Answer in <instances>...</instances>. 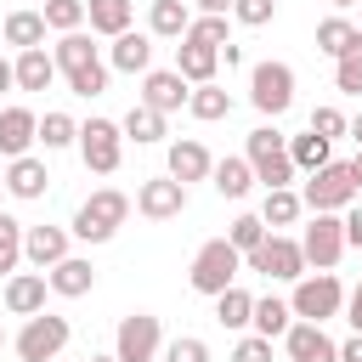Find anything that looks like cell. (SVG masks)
Returning <instances> with one entry per match:
<instances>
[{
	"instance_id": "37",
	"label": "cell",
	"mask_w": 362,
	"mask_h": 362,
	"mask_svg": "<svg viewBox=\"0 0 362 362\" xmlns=\"http://www.w3.org/2000/svg\"><path fill=\"white\" fill-rule=\"evenodd\" d=\"M351 40H356V23H351V17H322V23H317V51H322V57H339Z\"/></svg>"
},
{
	"instance_id": "31",
	"label": "cell",
	"mask_w": 362,
	"mask_h": 362,
	"mask_svg": "<svg viewBox=\"0 0 362 362\" xmlns=\"http://www.w3.org/2000/svg\"><path fill=\"white\" fill-rule=\"evenodd\" d=\"M119 130H124V141H136V147H153V141H164V113H153V107H130L124 119H119Z\"/></svg>"
},
{
	"instance_id": "52",
	"label": "cell",
	"mask_w": 362,
	"mask_h": 362,
	"mask_svg": "<svg viewBox=\"0 0 362 362\" xmlns=\"http://www.w3.org/2000/svg\"><path fill=\"white\" fill-rule=\"evenodd\" d=\"M345 136H351V141H356V147H362V113H356V119H351V124H345Z\"/></svg>"
},
{
	"instance_id": "23",
	"label": "cell",
	"mask_w": 362,
	"mask_h": 362,
	"mask_svg": "<svg viewBox=\"0 0 362 362\" xmlns=\"http://www.w3.org/2000/svg\"><path fill=\"white\" fill-rule=\"evenodd\" d=\"M0 40L17 45V51H40V45H45V17H40V11H6Z\"/></svg>"
},
{
	"instance_id": "49",
	"label": "cell",
	"mask_w": 362,
	"mask_h": 362,
	"mask_svg": "<svg viewBox=\"0 0 362 362\" xmlns=\"http://www.w3.org/2000/svg\"><path fill=\"white\" fill-rule=\"evenodd\" d=\"M339 362H362V334H351V339H339Z\"/></svg>"
},
{
	"instance_id": "27",
	"label": "cell",
	"mask_w": 362,
	"mask_h": 362,
	"mask_svg": "<svg viewBox=\"0 0 362 362\" xmlns=\"http://www.w3.org/2000/svg\"><path fill=\"white\" fill-rule=\"evenodd\" d=\"M209 187H215L221 198H249V187H255V170H249V158H215V170H209Z\"/></svg>"
},
{
	"instance_id": "2",
	"label": "cell",
	"mask_w": 362,
	"mask_h": 362,
	"mask_svg": "<svg viewBox=\"0 0 362 362\" xmlns=\"http://www.w3.org/2000/svg\"><path fill=\"white\" fill-rule=\"evenodd\" d=\"M124 221H130V198H124L119 187H102V192H90V198L74 209V226H68V232H74L79 243H107Z\"/></svg>"
},
{
	"instance_id": "47",
	"label": "cell",
	"mask_w": 362,
	"mask_h": 362,
	"mask_svg": "<svg viewBox=\"0 0 362 362\" xmlns=\"http://www.w3.org/2000/svg\"><path fill=\"white\" fill-rule=\"evenodd\" d=\"M339 221H345V249H362V209L351 204V209H345Z\"/></svg>"
},
{
	"instance_id": "25",
	"label": "cell",
	"mask_w": 362,
	"mask_h": 362,
	"mask_svg": "<svg viewBox=\"0 0 362 362\" xmlns=\"http://www.w3.org/2000/svg\"><path fill=\"white\" fill-rule=\"evenodd\" d=\"M187 23H192L187 0H153V6H147V34H153V40H181Z\"/></svg>"
},
{
	"instance_id": "19",
	"label": "cell",
	"mask_w": 362,
	"mask_h": 362,
	"mask_svg": "<svg viewBox=\"0 0 362 362\" xmlns=\"http://www.w3.org/2000/svg\"><path fill=\"white\" fill-rule=\"evenodd\" d=\"M45 294H51L45 272H11L6 277V311L11 317H40L45 311Z\"/></svg>"
},
{
	"instance_id": "38",
	"label": "cell",
	"mask_w": 362,
	"mask_h": 362,
	"mask_svg": "<svg viewBox=\"0 0 362 362\" xmlns=\"http://www.w3.org/2000/svg\"><path fill=\"white\" fill-rule=\"evenodd\" d=\"M226 243H232V249H238V255L249 260V255H255V249L266 243V221H260V215H238V221L226 226Z\"/></svg>"
},
{
	"instance_id": "56",
	"label": "cell",
	"mask_w": 362,
	"mask_h": 362,
	"mask_svg": "<svg viewBox=\"0 0 362 362\" xmlns=\"http://www.w3.org/2000/svg\"><path fill=\"white\" fill-rule=\"evenodd\" d=\"M0 192H6V170H0Z\"/></svg>"
},
{
	"instance_id": "45",
	"label": "cell",
	"mask_w": 362,
	"mask_h": 362,
	"mask_svg": "<svg viewBox=\"0 0 362 362\" xmlns=\"http://www.w3.org/2000/svg\"><path fill=\"white\" fill-rule=\"evenodd\" d=\"M164 362H209V345H204L198 334H175V339L164 345Z\"/></svg>"
},
{
	"instance_id": "24",
	"label": "cell",
	"mask_w": 362,
	"mask_h": 362,
	"mask_svg": "<svg viewBox=\"0 0 362 362\" xmlns=\"http://www.w3.org/2000/svg\"><path fill=\"white\" fill-rule=\"evenodd\" d=\"M11 74H17V90H51V79H57V62H51V51L40 45V51H17Z\"/></svg>"
},
{
	"instance_id": "14",
	"label": "cell",
	"mask_w": 362,
	"mask_h": 362,
	"mask_svg": "<svg viewBox=\"0 0 362 362\" xmlns=\"http://www.w3.org/2000/svg\"><path fill=\"white\" fill-rule=\"evenodd\" d=\"M209 170H215V158H209V147H204L198 136L170 141V164H164V175H170V181L192 187V181H209Z\"/></svg>"
},
{
	"instance_id": "28",
	"label": "cell",
	"mask_w": 362,
	"mask_h": 362,
	"mask_svg": "<svg viewBox=\"0 0 362 362\" xmlns=\"http://www.w3.org/2000/svg\"><path fill=\"white\" fill-rule=\"evenodd\" d=\"M288 322H294V311H288V300H277V294L255 300V311H249V328H255L260 339H283Z\"/></svg>"
},
{
	"instance_id": "57",
	"label": "cell",
	"mask_w": 362,
	"mask_h": 362,
	"mask_svg": "<svg viewBox=\"0 0 362 362\" xmlns=\"http://www.w3.org/2000/svg\"><path fill=\"white\" fill-rule=\"evenodd\" d=\"M0 345H6V328H0Z\"/></svg>"
},
{
	"instance_id": "1",
	"label": "cell",
	"mask_w": 362,
	"mask_h": 362,
	"mask_svg": "<svg viewBox=\"0 0 362 362\" xmlns=\"http://www.w3.org/2000/svg\"><path fill=\"white\" fill-rule=\"evenodd\" d=\"M243 158H249V170H255V181H260L266 192H277V187H288V181H294V164H288V136H283L277 124H255V130H249Z\"/></svg>"
},
{
	"instance_id": "7",
	"label": "cell",
	"mask_w": 362,
	"mask_h": 362,
	"mask_svg": "<svg viewBox=\"0 0 362 362\" xmlns=\"http://www.w3.org/2000/svg\"><path fill=\"white\" fill-rule=\"evenodd\" d=\"M68 339H74L68 317H57V311H40V317H23V334L11 339V351H17L23 362H57Z\"/></svg>"
},
{
	"instance_id": "51",
	"label": "cell",
	"mask_w": 362,
	"mask_h": 362,
	"mask_svg": "<svg viewBox=\"0 0 362 362\" xmlns=\"http://www.w3.org/2000/svg\"><path fill=\"white\" fill-rule=\"evenodd\" d=\"M11 85H17V74H11V62L0 57V90H11Z\"/></svg>"
},
{
	"instance_id": "18",
	"label": "cell",
	"mask_w": 362,
	"mask_h": 362,
	"mask_svg": "<svg viewBox=\"0 0 362 362\" xmlns=\"http://www.w3.org/2000/svg\"><path fill=\"white\" fill-rule=\"evenodd\" d=\"M107 68H119V74H147V68H153V34H147V28H124V34H113V45H107Z\"/></svg>"
},
{
	"instance_id": "16",
	"label": "cell",
	"mask_w": 362,
	"mask_h": 362,
	"mask_svg": "<svg viewBox=\"0 0 362 362\" xmlns=\"http://www.w3.org/2000/svg\"><path fill=\"white\" fill-rule=\"evenodd\" d=\"M283 351H288V362H339V345L322 334V322H288Z\"/></svg>"
},
{
	"instance_id": "42",
	"label": "cell",
	"mask_w": 362,
	"mask_h": 362,
	"mask_svg": "<svg viewBox=\"0 0 362 362\" xmlns=\"http://www.w3.org/2000/svg\"><path fill=\"white\" fill-rule=\"evenodd\" d=\"M107 74H113L107 62H90V68H79V74H68V90L90 102V96H102V90H107Z\"/></svg>"
},
{
	"instance_id": "33",
	"label": "cell",
	"mask_w": 362,
	"mask_h": 362,
	"mask_svg": "<svg viewBox=\"0 0 362 362\" xmlns=\"http://www.w3.org/2000/svg\"><path fill=\"white\" fill-rule=\"evenodd\" d=\"M300 192L294 187H277V192H266V204H260V221H266V232H277V226H294L300 221Z\"/></svg>"
},
{
	"instance_id": "40",
	"label": "cell",
	"mask_w": 362,
	"mask_h": 362,
	"mask_svg": "<svg viewBox=\"0 0 362 362\" xmlns=\"http://www.w3.org/2000/svg\"><path fill=\"white\" fill-rule=\"evenodd\" d=\"M181 40H192V45H209V51H221V45H232V28H226V17H192Z\"/></svg>"
},
{
	"instance_id": "44",
	"label": "cell",
	"mask_w": 362,
	"mask_h": 362,
	"mask_svg": "<svg viewBox=\"0 0 362 362\" xmlns=\"http://www.w3.org/2000/svg\"><path fill=\"white\" fill-rule=\"evenodd\" d=\"M232 17H238L243 28H266V23L277 17V0H232Z\"/></svg>"
},
{
	"instance_id": "9",
	"label": "cell",
	"mask_w": 362,
	"mask_h": 362,
	"mask_svg": "<svg viewBox=\"0 0 362 362\" xmlns=\"http://www.w3.org/2000/svg\"><path fill=\"white\" fill-rule=\"evenodd\" d=\"M158 351H164V328H158L153 311L119 317V328H113V356H119V362H153Z\"/></svg>"
},
{
	"instance_id": "39",
	"label": "cell",
	"mask_w": 362,
	"mask_h": 362,
	"mask_svg": "<svg viewBox=\"0 0 362 362\" xmlns=\"http://www.w3.org/2000/svg\"><path fill=\"white\" fill-rule=\"evenodd\" d=\"M45 28H57V34H79L85 28V0H45Z\"/></svg>"
},
{
	"instance_id": "12",
	"label": "cell",
	"mask_w": 362,
	"mask_h": 362,
	"mask_svg": "<svg viewBox=\"0 0 362 362\" xmlns=\"http://www.w3.org/2000/svg\"><path fill=\"white\" fill-rule=\"evenodd\" d=\"M187 96H192V85L175 74V68H147L141 74V107H153V113H181L187 107Z\"/></svg>"
},
{
	"instance_id": "55",
	"label": "cell",
	"mask_w": 362,
	"mask_h": 362,
	"mask_svg": "<svg viewBox=\"0 0 362 362\" xmlns=\"http://www.w3.org/2000/svg\"><path fill=\"white\" fill-rule=\"evenodd\" d=\"M334 6H339V11H345V6H356V0H334Z\"/></svg>"
},
{
	"instance_id": "36",
	"label": "cell",
	"mask_w": 362,
	"mask_h": 362,
	"mask_svg": "<svg viewBox=\"0 0 362 362\" xmlns=\"http://www.w3.org/2000/svg\"><path fill=\"white\" fill-rule=\"evenodd\" d=\"M34 141H40L45 153H62V147H74V141H79V124H74L68 113H45V119H40V136H34Z\"/></svg>"
},
{
	"instance_id": "43",
	"label": "cell",
	"mask_w": 362,
	"mask_h": 362,
	"mask_svg": "<svg viewBox=\"0 0 362 362\" xmlns=\"http://www.w3.org/2000/svg\"><path fill=\"white\" fill-rule=\"evenodd\" d=\"M345 124H351V119H345L339 107H328V102H322V107H311V124H305V130H311V136H322V141H334V136H345Z\"/></svg>"
},
{
	"instance_id": "41",
	"label": "cell",
	"mask_w": 362,
	"mask_h": 362,
	"mask_svg": "<svg viewBox=\"0 0 362 362\" xmlns=\"http://www.w3.org/2000/svg\"><path fill=\"white\" fill-rule=\"evenodd\" d=\"M17 260H23V221H11V215L0 209V277H11Z\"/></svg>"
},
{
	"instance_id": "22",
	"label": "cell",
	"mask_w": 362,
	"mask_h": 362,
	"mask_svg": "<svg viewBox=\"0 0 362 362\" xmlns=\"http://www.w3.org/2000/svg\"><path fill=\"white\" fill-rule=\"evenodd\" d=\"M215 68H221V51L192 45V40H181V45H175V74H181L187 85H215Z\"/></svg>"
},
{
	"instance_id": "30",
	"label": "cell",
	"mask_w": 362,
	"mask_h": 362,
	"mask_svg": "<svg viewBox=\"0 0 362 362\" xmlns=\"http://www.w3.org/2000/svg\"><path fill=\"white\" fill-rule=\"evenodd\" d=\"M187 113H192V119H204V124H215V119H226V113H232V90H226V85H192Z\"/></svg>"
},
{
	"instance_id": "20",
	"label": "cell",
	"mask_w": 362,
	"mask_h": 362,
	"mask_svg": "<svg viewBox=\"0 0 362 362\" xmlns=\"http://www.w3.org/2000/svg\"><path fill=\"white\" fill-rule=\"evenodd\" d=\"M45 187H51V170H45V158L23 153V158H11V164H6V192H11V198L34 204V198H45Z\"/></svg>"
},
{
	"instance_id": "11",
	"label": "cell",
	"mask_w": 362,
	"mask_h": 362,
	"mask_svg": "<svg viewBox=\"0 0 362 362\" xmlns=\"http://www.w3.org/2000/svg\"><path fill=\"white\" fill-rule=\"evenodd\" d=\"M300 255H305V266L334 272L339 255H345V221L339 215H311V226L300 232Z\"/></svg>"
},
{
	"instance_id": "58",
	"label": "cell",
	"mask_w": 362,
	"mask_h": 362,
	"mask_svg": "<svg viewBox=\"0 0 362 362\" xmlns=\"http://www.w3.org/2000/svg\"><path fill=\"white\" fill-rule=\"evenodd\" d=\"M356 6H362V0H356Z\"/></svg>"
},
{
	"instance_id": "6",
	"label": "cell",
	"mask_w": 362,
	"mask_h": 362,
	"mask_svg": "<svg viewBox=\"0 0 362 362\" xmlns=\"http://www.w3.org/2000/svg\"><path fill=\"white\" fill-rule=\"evenodd\" d=\"M300 204H305L311 215H345V209L356 204L351 164H322V170H311V181H305V192H300Z\"/></svg>"
},
{
	"instance_id": "54",
	"label": "cell",
	"mask_w": 362,
	"mask_h": 362,
	"mask_svg": "<svg viewBox=\"0 0 362 362\" xmlns=\"http://www.w3.org/2000/svg\"><path fill=\"white\" fill-rule=\"evenodd\" d=\"M90 362H119V356H113V351H107V356H90Z\"/></svg>"
},
{
	"instance_id": "5",
	"label": "cell",
	"mask_w": 362,
	"mask_h": 362,
	"mask_svg": "<svg viewBox=\"0 0 362 362\" xmlns=\"http://www.w3.org/2000/svg\"><path fill=\"white\" fill-rule=\"evenodd\" d=\"M249 102H255L266 119H283V113L294 107V68L277 62V57L255 62V68H249Z\"/></svg>"
},
{
	"instance_id": "13",
	"label": "cell",
	"mask_w": 362,
	"mask_h": 362,
	"mask_svg": "<svg viewBox=\"0 0 362 362\" xmlns=\"http://www.w3.org/2000/svg\"><path fill=\"white\" fill-rule=\"evenodd\" d=\"M136 209H141L147 221H175V215L187 209V187L170 181V175H153V181L136 187Z\"/></svg>"
},
{
	"instance_id": "4",
	"label": "cell",
	"mask_w": 362,
	"mask_h": 362,
	"mask_svg": "<svg viewBox=\"0 0 362 362\" xmlns=\"http://www.w3.org/2000/svg\"><path fill=\"white\" fill-rule=\"evenodd\" d=\"M288 311L300 317V322H328V317H339L345 311V283L334 277V272H305L300 283H294V294H288Z\"/></svg>"
},
{
	"instance_id": "3",
	"label": "cell",
	"mask_w": 362,
	"mask_h": 362,
	"mask_svg": "<svg viewBox=\"0 0 362 362\" xmlns=\"http://www.w3.org/2000/svg\"><path fill=\"white\" fill-rule=\"evenodd\" d=\"M238 272H243V255L226 243V238H209L198 255H192V272H187V283L198 288V294H226L232 283H238Z\"/></svg>"
},
{
	"instance_id": "8",
	"label": "cell",
	"mask_w": 362,
	"mask_h": 362,
	"mask_svg": "<svg viewBox=\"0 0 362 362\" xmlns=\"http://www.w3.org/2000/svg\"><path fill=\"white\" fill-rule=\"evenodd\" d=\"M74 147H79L85 170H96V175H113V170H119V158H124V130H119L113 119H85Z\"/></svg>"
},
{
	"instance_id": "17",
	"label": "cell",
	"mask_w": 362,
	"mask_h": 362,
	"mask_svg": "<svg viewBox=\"0 0 362 362\" xmlns=\"http://www.w3.org/2000/svg\"><path fill=\"white\" fill-rule=\"evenodd\" d=\"M23 260L34 272H51L57 260H68V226H23Z\"/></svg>"
},
{
	"instance_id": "29",
	"label": "cell",
	"mask_w": 362,
	"mask_h": 362,
	"mask_svg": "<svg viewBox=\"0 0 362 362\" xmlns=\"http://www.w3.org/2000/svg\"><path fill=\"white\" fill-rule=\"evenodd\" d=\"M130 11H136L130 0H85V23H90V34H107V40L130 28Z\"/></svg>"
},
{
	"instance_id": "26",
	"label": "cell",
	"mask_w": 362,
	"mask_h": 362,
	"mask_svg": "<svg viewBox=\"0 0 362 362\" xmlns=\"http://www.w3.org/2000/svg\"><path fill=\"white\" fill-rule=\"evenodd\" d=\"M51 62H57V74L68 79V74H79V68H90V62H102V57H96V45H90V34L79 28V34H62V40H57V51H51Z\"/></svg>"
},
{
	"instance_id": "50",
	"label": "cell",
	"mask_w": 362,
	"mask_h": 362,
	"mask_svg": "<svg viewBox=\"0 0 362 362\" xmlns=\"http://www.w3.org/2000/svg\"><path fill=\"white\" fill-rule=\"evenodd\" d=\"M232 0H198V17H226Z\"/></svg>"
},
{
	"instance_id": "21",
	"label": "cell",
	"mask_w": 362,
	"mask_h": 362,
	"mask_svg": "<svg viewBox=\"0 0 362 362\" xmlns=\"http://www.w3.org/2000/svg\"><path fill=\"white\" fill-rule=\"evenodd\" d=\"M45 283H51V294L79 300V294H90V288H96V266H90L85 255H68V260H57V266L45 272Z\"/></svg>"
},
{
	"instance_id": "34",
	"label": "cell",
	"mask_w": 362,
	"mask_h": 362,
	"mask_svg": "<svg viewBox=\"0 0 362 362\" xmlns=\"http://www.w3.org/2000/svg\"><path fill=\"white\" fill-rule=\"evenodd\" d=\"M334 90H345V96H362V28H356V40L334 57Z\"/></svg>"
},
{
	"instance_id": "10",
	"label": "cell",
	"mask_w": 362,
	"mask_h": 362,
	"mask_svg": "<svg viewBox=\"0 0 362 362\" xmlns=\"http://www.w3.org/2000/svg\"><path fill=\"white\" fill-rule=\"evenodd\" d=\"M243 266H249V272H260V277H277V283H300V277H305L300 238H283V232H266V243H260Z\"/></svg>"
},
{
	"instance_id": "48",
	"label": "cell",
	"mask_w": 362,
	"mask_h": 362,
	"mask_svg": "<svg viewBox=\"0 0 362 362\" xmlns=\"http://www.w3.org/2000/svg\"><path fill=\"white\" fill-rule=\"evenodd\" d=\"M345 322H351V334H362V283L345 294Z\"/></svg>"
},
{
	"instance_id": "46",
	"label": "cell",
	"mask_w": 362,
	"mask_h": 362,
	"mask_svg": "<svg viewBox=\"0 0 362 362\" xmlns=\"http://www.w3.org/2000/svg\"><path fill=\"white\" fill-rule=\"evenodd\" d=\"M232 362H272V339H260V334H243V339L232 345Z\"/></svg>"
},
{
	"instance_id": "32",
	"label": "cell",
	"mask_w": 362,
	"mask_h": 362,
	"mask_svg": "<svg viewBox=\"0 0 362 362\" xmlns=\"http://www.w3.org/2000/svg\"><path fill=\"white\" fill-rule=\"evenodd\" d=\"M328 147H334V141H322V136H311V130H305V136H288V164L311 175V170L334 164V153H328Z\"/></svg>"
},
{
	"instance_id": "53",
	"label": "cell",
	"mask_w": 362,
	"mask_h": 362,
	"mask_svg": "<svg viewBox=\"0 0 362 362\" xmlns=\"http://www.w3.org/2000/svg\"><path fill=\"white\" fill-rule=\"evenodd\" d=\"M351 181H356V192H362V147H356V158H351Z\"/></svg>"
},
{
	"instance_id": "15",
	"label": "cell",
	"mask_w": 362,
	"mask_h": 362,
	"mask_svg": "<svg viewBox=\"0 0 362 362\" xmlns=\"http://www.w3.org/2000/svg\"><path fill=\"white\" fill-rule=\"evenodd\" d=\"M34 136H40V113L34 107H0V158L11 164V158H23L28 147H34Z\"/></svg>"
},
{
	"instance_id": "35",
	"label": "cell",
	"mask_w": 362,
	"mask_h": 362,
	"mask_svg": "<svg viewBox=\"0 0 362 362\" xmlns=\"http://www.w3.org/2000/svg\"><path fill=\"white\" fill-rule=\"evenodd\" d=\"M249 311H255V294H243L238 283L226 294H215V322L221 328H249Z\"/></svg>"
}]
</instances>
